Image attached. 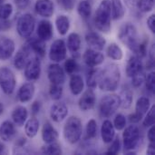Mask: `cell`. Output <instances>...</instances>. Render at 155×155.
<instances>
[{"instance_id": "7402d4cb", "label": "cell", "mask_w": 155, "mask_h": 155, "mask_svg": "<svg viewBox=\"0 0 155 155\" xmlns=\"http://www.w3.org/2000/svg\"><path fill=\"white\" fill-rule=\"evenodd\" d=\"M16 136V128L13 122L5 120L0 124V139L2 142H12Z\"/></svg>"}, {"instance_id": "b9f144b4", "label": "cell", "mask_w": 155, "mask_h": 155, "mask_svg": "<svg viewBox=\"0 0 155 155\" xmlns=\"http://www.w3.org/2000/svg\"><path fill=\"white\" fill-rule=\"evenodd\" d=\"M110 146L107 148L104 154L106 155H115L118 154L122 150V141L119 136H115L114 139L109 143Z\"/></svg>"}, {"instance_id": "277c9868", "label": "cell", "mask_w": 155, "mask_h": 155, "mask_svg": "<svg viewBox=\"0 0 155 155\" xmlns=\"http://www.w3.org/2000/svg\"><path fill=\"white\" fill-rule=\"evenodd\" d=\"M83 122L76 115H71L64 123L63 128V136L66 143L71 145L77 143L83 135Z\"/></svg>"}, {"instance_id": "11a10c76", "label": "cell", "mask_w": 155, "mask_h": 155, "mask_svg": "<svg viewBox=\"0 0 155 155\" xmlns=\"http://www.w3.org/2000/svg\"><path fill=\"white\" fill-rule=\"evenodd\" d=\"M146 153L149 155H153L155 153V143H149Z\"/></svg>"}, {"instance_id": "9a60e30c", "label": "cell", "mask_w": 155, "mask_h": 155, "mask_svg": "<svg viewBox=\"0 0 155 155\" xmlns=\"http://www.w3.org/2000/svg\"><path fill=\"white\" fill-rule=\"evenodd\" d=\"M84 40L89 48L96 51H103L106 45V39L95 31H89L86 33Z\"/></svg>"}, {"instance_id": "f1b7e54d", "label": "cell", "mask_w": 155, "mask_h": 155, "mask_svg": "<svg viewBox=\"0 0 155 155\" xmlns=\"http://www.w3.org/2000/svg\"><path fill=\"white\" fill-rule=\"evenodd\" d=\"M24 126H25V134L26 137L29 139H33L37 135L39 132L40 122L35 116H32L31 118L26 120Z\"/></svg>"}, {"instance_id": "c3c4849f", "label": "cell", "mask_w": 155, "mask_h": 155, "mask_svg": "<svg viewBox=\"0 0 155 155\" xmlns=\"http://www.w3.org/2000/svg\"><path fill=\"white\" fill-rule=\"evenodd\" d=\"M42 110V103L39 100H35L31 104V114L32 116H36Z\"/></svg>"}, {"instance_id": "cb8c5ba5", "label": "cell", "mask_w": 155, "mask_h": 155, "mask_svg": "<svg viewBox=\"0 0 155 155\" xmlns=\"http://www.w3.org/2000/svg\"><path fill=\"white\" fill-rule=\"evenodd\" d=\"M28 110L24 105H16L14 107L11 113V118L14 124L17 127H22L28 119Z\"/></svg>"}, {"instance_id": "8fae6325", "label": "cell", "mask_w": 155, "mask_h": 155, "mask_svg": "<svg viewBox=\"0 0 155 155\" xmlns=\"http://www.w3.org/2000/svg\"><path fill=\"white\" fill-rule=\"evenodd\" d=\"M47 78L50 84H64L65 82V72L64 68L57 63H52L48 65L47 70Z\"/></svg>"}, {"instance_id": "ee69618b", "label": "cell", "mask_w": 155, "mask_h": 155, "mask_svg": "<svg viewBox=\"0 0 155 155\" xmlns=\"http://www.w3.org/2000/svg\"><path fill=\"white\" fill-rule=\"evenodd\" d=\"M14 7L10 3H4L0 5V20H8L12 15Z\"/></svg>"}, {"instance_id": "30bf717a", "label": "cell", "mask_w": 155, "mask_h": 155, "mask_svg": "<svg viewBox=\"0 0 155 155\" xmlns=\"http://www.w3.org/2000/svg\"><path fill=\"white\" fill-rule=\"evenodd\" d=\"M48 57L53 63H61L67 57V47L64 40L56 39L50 45Z\"/></svg>"}, {"instance_id": "4dcf8cb0", "label": "cell", "mask_w": 155, "mask_h": 155, "mask_svg": "<svg viewBox=\"0 0 155 155\" xmlns=\"http://www.w3.org/2000/svg\"><path fill=\"white\" fill-rule=\"evenodd\" d=\"M119 99H120V107L123 109L131 108L134 102V93L133 90L129 87H124L120 92Z\"/></svg>"}, {"instance_id": "6f0895ef", "label": "cell", "mask_w": 155, "mask_h": 155, "mask_svg": "<svg viewBox=\"0 0 155 155\" xmlns=\"http://www.w3.org/2000/svg\"><path fill=\"white\" fill-rule=\"evenodd\" d=\"M4 151H5V145L2 143V142H0V154L3 153Z\"/></svg>"}, {"instance_id": "ac0fdd59", "label": "cell", "mask_w": 155, "mask_h": 155, "mask_svg": "<svg viewBox=\"0 0 155 155\" xmlns=\"http://www.w3.org/2000/svg\"><path fill=\"white\" fill-rule=\"evenodd\" d=\"M144 71V64L143 62V58L140 56L134 54L132 55L129 60L127 61L126 66H125V73L126 75L129 78H132L133 76L142 73Z\"/></svg>"}, {"instance_id": "8d00e7d4", "label": "cell", "mask_w": 155, "mask_h": 155, "mask_svg": "<svg viewBox=\"0 0 155 155\" xmlns=\"http://www.w3.org/2000/svg\"><path fill=\"white\" fill-rule=\"evenodd\" d=\"M63 68H64L65 74L71 75V74H76L79 71L80 65H79L78 62L76 61V59L74 57H70V58L65 59Z\"/></svg>"}, {"instance_id": "d4e9b609", "label": "cell", "mask_w": 155, "mask_h": 155, "mask_svg": "<svg viewBox=\"0 0 155 155\" xmlns=\"http://www.w3.org/2000/svg\"><path fill=\"white\" fill-rule=\"evenodd\" d=\"M116 136V130L113 124V122L109 119H105L101 125V137L102 141L105 144H109Z\"/></svg>"}, {"instance_id": "2e32d148", "label": "cell", "mask_w": 155, "mask_h": 155, "mask_svg": "<svg viewBox=\"0 0 155 155\" xmlns=\"http://www.w3.org/2000/svg\"><path fill=\"white\" fill-rule=\"evenodd\" d=\"M83 60L88 67H97L104 64V54L102 53V51L87 48L83 54Z\"/></svg>"}, {"instance_id": "7dc6e473", "label": "cell", "mask_w": 155, "mask_h": 155, "mask_svg": "<svg viewBox=\"0 0 155 155\" xmlns=\"http://www.w3.org/2000/svg\"><path fill=\"white\" fill-rule=\"evenodd\" d=\"M145 75H146V74H145V72L143 71V72H142V73H140V74H138L133 76V77L131 78V79H132V81H131L132 86H133L134 88H135V89L140 88V87L144 84Z\"/></svg>"}, {"instance_id": "44dd1931", "label": "cell", "mask_w": 155, "mask_h": 155, "mask_svg": "<svg viewBox=\"0 0 155 155\" xmlns=\"http://www.w3.org/2000/svg\"><path fill=\"white\" fill-rule=\"evenodd\" d=\"M53 35H54V27L52 23L46 18L39 21L36 27V36L41 40L47 42L52 39Z\"/></svg>"}, {"instance_id": "681fc988", "label": "cell", "mask_w": 155, "mask_h": 155, "mask_svg": "<svg viewBox=\"0 0 155 155\" xmlns=\"http://www.w3.org/2000/svg\"><path fill=\"white\" fill-rule=\"evenodd\" d=\"M58 3L65 11H71L74 7V0H58Z\"/></svg>"}, {"instance_id": "3957f363", "label": "cell", "mask_w": 155, "mask_h": 155, "mask_svg": "<svg viewBox=\"0 0 155 155\" xmlns=\"http://www.w3.org/2000/svg\"><path fill=\"white\" fill-rule=\"evenodd\" d=\"M117 36L119 41L131 52H133L134 54H137L141 40L137 27L133 23H124L120 27Z\"/></svg>"}, {"instance_id": "ab89813d", "label": "cell", "mask_w": 155, "mask_h": 155, "mask_svg": "<svg viewBox=\"0 0 155 155\" xmlns=\"http://www.w3.org/2000/svg\"><path fill=\"white\" fill-rule=\"evenodd\" d=\"M49 96L54 101H59L64 94V87L62 84H50L48 90Z\"/></svg>"}, {"instance_id": "f35d334b", "label": "cell", "mask_w": 155, "mask_h": 155, "mask_svg": "<svg viewBox=\"0 0 155 155\" xmlns=\"http://www.w3.org/2000/svg\"><path fill=\"white\" fill-rule=\"evenodd\" d=\"M97 135V122L95 119H90L85 126V139L93 140Z\"/></svg>"}, {"instance_id": "5bb4252c", "label": "cell", "mask_w": 155, "mask_h": 155, "mask_svg": "<svg viewBox=\"0 0 155 155\" xmlns=\"http://www.w3.org/2000/svg\"><path fill=\"white\" fill-rule=\"evenodd\" d=\"M31 57H32V51L29 48V46L25 44V45L21 46L14 55L13 64L15 68L17 70H24L25 64H27V62Z\"/></svg>"}, {"instance_id": "ba28073f", "label": "cell", "mask_w": 155, "mask_h": 155, "mask_svg": "<svg viewBox=\"0 0 155 155\" xmlns=\"http://www.w3.org/2000/svg\"><path fill=\"white\" fill-rule=\"evenodd\" d=\"M16 86V78L14 72L6 67H0V89L1 91L6 94L11 95L14 94Z\"/></svg>"}, {"instance_id": "f5cc1de1", "label": "cell", "mask_w": 155, "mask_h": 155, "mask_svg": "<svg viewBox=\"0 0 155 155\" xmlns=\"http://www.w3.org/2000/svg\"><path fill=\"white\" fill-rule=\"evenodd\" d=\"M30 2H31V0H14L15 6L20 10L26 8L28 6V5L30 4Z\"/></svg>"}, {"instance_id": "f546056e", "label": "cell", "mask_w": 155, "mask_h": 155, "mask_svg": "<svg viewBox=\"0 0 155 155\" xmlns=\"http://www.w3.org/2000/svg\"><path fill=\"white\" fill-rule=\"evenodd\" d=\"M55 28L60 35H66L68 31L70 30L71 21L69 16L66 15H58L54 20Z\"/></svg>"}, {"instance_id": "83f0119b", "label": "cell", "mask_w": 155, "mask_h": 155, "mask_svg": "<svg viewBox=\"0 0 155 155\" xmlns=\"http://www.w3.org/2000/svg\"><path fill=\"white\" fill-rule=\"evenodd\" d=\"M84 78L78 74H74L70 75L69 79V90L71 94L74 96H78L80 95L84 89Z\"/></svg>"}, {"instance_id": "4316f807", "label": "cell", "mask_w": 155, "mask_h": 155, "mask_svg": "<svg viewBox=\"0 0 155 155\" xmlns=\"http://www.w3.org/2000/svg\"><path fill=\"white\" fill-rule=\"evenodd\" d=\"M26 45L29 46L32 53H34L38 57L42 58L45 55V53H46L45 42L41 40L37 36L36 37H29L26 42Z\"/></svg>"}, {"instance_id": "6da1fadb", "label": "cell", "mask_w": 155, "mask_h": 155, "mask_svg": "<svg viewBox=\"0 0 155 155\" xmlns=\"http://www.w3.org/2000/svg\"><path fill=\"white\" fill-rule=\"evenodd\" d=\"M122 78L121 70L118 64L111 63L106 64L104 69L99 70L97 87L106 93H113L119 87Z\"/></svg>"}, {"instance_id": "f907efd6", "label": "cell", "mask_w": 155, "mask_h": 155, "mask_svg": "<svg viewBox=\"0 0 155 155\" xmlns=\"http://www.w3.org/2000/svg\"><path fill=\"white\" fill-rule=\"evenodd\" d=\"M143 116L139 114L138 113L134 112V114H131L129 116H128V121L130 122V124H137L138 123H140L142 120H143Z\"/></svg>"}, {"instance_id": "680465c9", "label": "cell", "mask_w": 155, "mask_h": 155, "mask_svg": "<svg viewBox=\"0 0 155 155\" xmlns=\"http://www.w3.org/2000/svg\"><path fill=\"white\" fill-rule=\"evenodd\" d=\"M3 113H4V105H3V104L0 102V115H1Z\"/></svg>"}, {"instance_id": "d6a6232c", "label": "cell", "mask_w": 155, "mask_h": 155, "mask_svg": "<svg viewBox=\"0 0 155 155\" xmlns=\"http://www.w3.org/2000/svg\"><path fill=\"white\" fill-rule=\"evenodd\" d=\"M112 7V16L114 20H121L125 15L124 4L122 0H110Z\"/></svg>"}, {"instance_id": "484cf974", "label": "cell", "mask_w": 155, "mask_h": 155, "mask_svg": "<svg viewBox=\"0 0 155 155\" xmlns=\"http://www.w3.org/2000/svg\"><path fill=\"white\" fill-rule=\"evenodd\" d=\"M67 51H69L73 55H79L80 50L82 48V38L81 35L76 32H72L68 35L67 40L65 42Z\"/></svg>"}, {"instance_id": "60d3db41", "label": "cell", "mask_w": 155, "mask_h": 155, "mask_svg": "<svg viewBox=\"0 0 155 155\" xmlns=\"http://www.w3.org/2000/svg\"><path fill=\"white\" fill-rule=\"evenodd\" d=\"M135 7L142 13H149L154 7V0H135Z\"/></svg>"}, {"instance_id": "836d02e7", "label": "cell", "mask_w": 155, "mask_h": 155, "mask_svg": "<svg viewBox=\"0 0 155 155\" xmlns=\"http://www.w3.org/2000/svg\"><path fill=\"white\" fill-rule=\"evenodd\" d=\"M92 9L93 6L89 0H81L76 6V10L79 16L84 20H87L91 17Z\"/></svg>"}, {"instance_id": "4fadbf2b", "label": "cell", "mask_w": 155, "mask_h": 155, "mask_svg": "<svg viewBox=\"0 0 155 155\" xmlns=\"http://www.w3.org/2000/svg\"><path fill=\"white\" fill-rule=\"evenodd\" d=\"M68 113H69L68 106L64 102L56 101V103L51 105L49 115L53 122L59 124L66 119V117L68 116Z\"/></svg>"}, {"instance_id": "e0dca14e", "label": "cell", "mask_w": 155, "mask_h": 155, "mask_svg": "<svg viewBox=\"0 0 155 155\" xmlns=\"http://www.w3.org/2000/svg\"><path fill=\"white\" fill-rule=\"evenodd\" d=\"M15 51V41L7 36H0V61L10 59Z\"/></svg>"}, {"instance_id": "7bdbcfd3", "label": "cell", "mask_w": 155, "mask_h": 155, "mask_svg": "<svg viewBox=\"0 0 155 155\" xmlns=\"http://www.w3.org/2000/svg\"><path fill=\"white\" fill-rule=\"evenodd\" d=\"M155 124V104L151 105L148 112L144 114L143 118V125L149 128Z\"/></svg>"}, {"instance_id": "db71d44e", "label": "cell", "mask_w": 155, "mask_h": 155, "mask_svg": "<svg viewBox=\"0 0 155 155\" xmlns=\"http://www.w3.org/2000/svg\"><path fill=\"white\" fill-rule=\"evenodd\" d=\"M147 138L149 143H155V124L149 127L148 133H147Z\"/></svg>"}, {"instance_id": "7a4b0ae2", "label": "cell", "mask_w": 155, "mask_h": 155, "mask_svg": "<svg viewBox=\"0 0 155 155\" xmlns=\"http://www.w3.org/2000/svg\"><path fill=\"white\" fill-rule=\"evenodd\" d=\"M112 7L110 0H102L94 13V24L96 29L104 34H109L112 29Z\"/></svg>"}, {"instance_id": "8992f818", "label": "cell", "mask_w": 155, "mask_h": 155, "mask_svg": "<svg viewBox=\"0 0 155 155\" xmlns=\"http://www.w3.org/2000/svg\"><path fill=\"white\" fill-rule=\"evenodd\" d=\"M120 108V99L119 95L115 94H108L104 95L98 105L99 114L103 118L112 117Z\"/></svg>"}, {"instance_id": "e575fe53", "label": "cell", "mask_w": 155, "mask_h": 155, "mask_svg": "<svg viewBox=\"0 0 155 155\" xmlns=\"http://www.w3.org/2000/svg\"><path fill=\"white\" fill-rule=\"evenodd\" d=\"M152 104H151V100L149 97L147 96H141L137 99L136 103H135V111L136 113H138L139 114L144 116V114L148 112V110L150 109Z\"/></svg>"}, {"instance_id": "7c38bea8", "label": "cell", "mask_w": 155, "mask_h": 155, "mask_svg": "<svg viewBox=\"0 0 155 155\" xmlns=\"http://www.w3.org/2000/svg\"><path fill=\"white\" fill-rule=\"evenodd\" d=\"M78 100V107L83 112H89L96 105V94L92 88L84 91Z\"/></svg>"}, {"instance_id": "ffe728a7", "label": "cell", "mask_w": 155, "mask_h": 155, "mask_svg": "<svg viewBox=\"0 0 155 155\" xmlns=\"http://www.w3.org/2000/svg\"><path fill=\"white\" fill-rule=\"evenodd\" d=\"M35 11L44 18H50L54 13V4L52 0H36L35 3Z\"/></svg>"}, {"instance_id": "91938a15", "label": "cell", "mask_w": 155, "mask_h": 155, "mask_svg": "<svg viewBox=\"0 0 155 155\" xmlns=\"http://www.w3.org/2000/svg\"><path fill=\"white\" fill-rule=\"evenodd\" d=\"M5 2V0H0V5H2V4H4Z\"/></svg>"}, {"instance_id": "94428289", "label": "cell", "mask_w": 155, "mask_h": 155, "mask_svg": "<svg viewBox=\"0 0 155 155\" xmlns=\"http://www.w3.org/2000/svg\"><path fill=\"white\" fill-rule=\"evenodd\" d=\"M0 31H1V27H0Z\"/></svg>"}, {"instance_id": "603a6c76", "label": "cell", "mask_w": 155, "mask_h": 155, "mask_svg": "<svg viewBox=\"0 0 155 155\" xmlns=\"http://www.w3.org/2000/svg\"><path fill=\"white\" fill-rule=\"evenodd\" d=\"M41 136L43 142L47 144L57 142L59 139V133L50 122H45L42 126Z\"/></svg>"}, {"instance_id": "5b68a950", "label": "cell", "mask_w": 155, "mask_h": 155, "mask_svg": "<svg viewBox=\"0 0 155 155\" xmlns=\"http://www.w3.org/2000/svg\"><path fill=\"white\" fill-rule=\"evenodd\" d=\"M122 136V145L127 155L135 154V150L141 141V131L136 124H130L124 130Z\"/></svg>"}, {"instance_id": "9f6ffc18", "label": "cell", "mask_w": 155, "mask_h": 155, "mask_svg": "<svg viewBox=\"0 0 155 155\" xmlns=\"http://www.w3.org/2000/svg\"><path fill=\"white\" fill-rule=\"evenodd\" d=\"M123 3L130 9L135 8V0H122Z\"/></svg>"}, {"instance_id": "bcb514c9", "label": "cell", "mask_w": 155, "mask_h": 155, "mask_svg": "<svg viewBox=\"0 0 155 155\" xmlns=\"http://www.w3.org/2000/svg\"><path fill=\"white\" fill-rule=\"evenodd\" d=\"M145 87L146 90L151 93V94H154L155 92V73L153 70H152L151 72H149L146 75H145Z\"/></svg>"}, {"instance_id": "74e56055", "label": "cell", "mask_w": 155, "mask_h": 155, "mask_svg": "<svg viewBox=\"0 0 155 155\" xmlns=\"http://www.w3.org/2000/svg\"><path fill=\"white\" fill-rule=\"evenodd\" d=\"M89 71L86 75V84L88 88L94 89L97 87V79H98V74L99 70L95 67H89Z\"/></svg>"}, {"instance_id": "52a82bcc", "label": "cell", "mask_w": 155, "mask_h": 155, "mask_svg": "<svg viewBox=\"0 0 155 155\" xmlns=\"http://www.w3.org/2000/svg\"><path fill=\"white\" fill-rule=\"evenodd\" d=\"M35 28V18L30 13L21 15L16 21V32L23 39H28L32 36Z\"/></svg>"}, {"instance_id": "f6af8a7d", "label": "cell", "mask_w": 155, "mask_h": 155, "mask_svg": "<svg viewBox=\"0 0 155 155\" xmlns=\"http://www.w3.org/2000/svg\"><path fill=\"white\" fill-rule=\"evenodd\" d=\"M113 124L116 131H123L127 126V119L123 114H117L114 119Z\"/></svg>"}, {"instance_id": "d6986e66", "label": "cell", "mask_w": 155, "mask_h": 155, "mask_svg": "<svg viewBox=\"0 0 155 155\" xmlns=\"http://www.w3.org/2000/svg\"><path fill=\"white\" fill-rule=\"evenodd\" d=\"M35 94V86L33 82H27L23 84L16 93L17 100L22 104L29 103Z\"/></svg>"}, {"instance_id": "1f68e13d", "label": "cell", "mask_w": 155, "mask_h": 155, "mask_svg": "<svg viewBox=\"0 0 155 155\" xmlns=\"http://www.w3.org/2000/svg\"><path fill=\"white\" fill-rule=\"evenodd\" d=\"M106 54L113 61H121L124 58V51L116 43H111L106 47Z\"/></svg>"}, {"instance_id": "d590c367", "label": "cell", "mask_w": 155, "mask_h": 155, "mask_svg": "<svg viewBox=\"0 0 155 155\" xmlns=\"http://www.w3.org/2000/svg\"><path fill=\"white\" fill-rule=\"evenodd\" d=\"M42 154H48V155H61L63 154V150L61 145L55 142L52 143H47L44 145L41 150H40Z\"/></svg>"}, {"instance_id": "816d5d0a", "label": "cell", "mask_w": 155, "mask_h": 155, "mask_svg": "<svg viewBox=\"0 0 155 155\" xmlns=\"http://www.w3.org/2000/svg\"><path fill=\"white\" fill-rule=\"evenodd\" d=\"M146 24H147V26L149 28V30L151 31L152 34H154L155 33V15L154 14H152L147 21H146Z\"/></svg>"}, {"instance_id": "9c48e42d", "label": "cell", "mask_w": 155, "mask_h": 155, "mask_svg": "<svg viewBox=\"0 0 155 155\" xmlns=\"http://www.w3.org/2000/svg\"><path fill=\"white\" fill-rule=\"evenodd\" d=\"M42 74V63L40 57L37 55H33L24 68L25 78L28 82L37 81Z\"/></svg>"}]
</instances>
